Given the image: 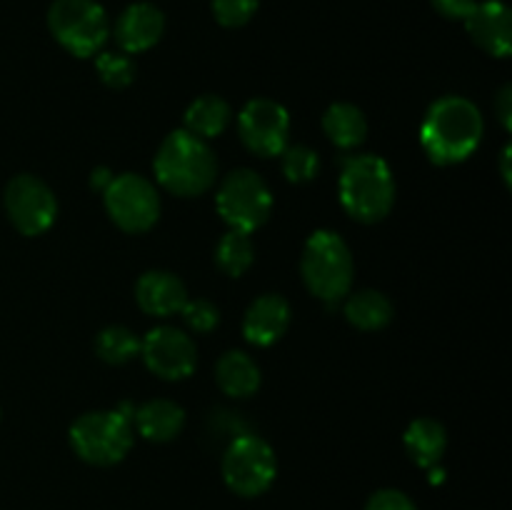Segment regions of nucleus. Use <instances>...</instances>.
I'll return each instance as SVG.
<instances>
[{
  "label": "nucleus",
  "mask_w": 512,
  "mask_h": 510,
  "mask_svg": "<svg viewBox=\"0 0 512 510\" xmlns=\"http://www.w3.org/2000/svg\"><path fill=\"white\" fill-rule=\"evenodd\" d=\"M215 380L230 398H248L260 388V368L243 350H230L215 365Z\"/></svg>",
  "instance_id": "nucleus-19"
},
{
  "label": "nucleus",
  "mask_w": 512,
  "mask_h": 510,
  "mask_svg": "<svg viewBox=\"0 0 512 510\" xmlns=\"http://www.w3.org/2000/svg\"><path fill=\"white\" fill-rule=\"evenodd\" d=\"M290 325V305L283 295L265 293L255 300L243 318V335L258 348L278 343Z\"/></svg>",
  "instance_id": "nucleus-15"
},
{
  "label": "nucleus",
  "mask_w": 512,
  "mask_h": 510,
  "mask_svg": "<svg viewBox=\"0 0 512 510\" xmlns=\"http://www.w3.org/2000/svg\"><path fill=\"white\" fill-rule=\"evenodd\" d=\"M403 443L415 465L433 470L438 468L440 458H443L445 448H448V433H445V428L438 420L418 418L408 425Z\"/></svg>",
  "instance_id": "nucleus-18"
},
{
  "label": "nucleus",
  "mask_w": 512,
  "mask_h": 510,
  "mask_svg": "<svg viewBox=\"0 0 512 510\" xmlns=\"http://www.w3.org/2000/svg\"><path fill=\"white\" fill-rule=\"evenodd\" d=\"M300 273L313 295L325 303H338L353 285V255L348 243L333 230H315L303 248Z\"/></svg>",
  "instance_id": "nucleus-4"
},
{
  "label": "nucleus",
  "mask_w": 512,
  "mask_h": 510,
  "mask_svg": "<svg viewBox=\"0 0 512 510\" xmlns=\"http://www.w3.org/2000/svg\"><path fill=\"white\" fill-rule=\"evenodd\" d=\"M155 180L180 198L203 195L218 178V160L210 145L188 130H173L155 155Z\"/></svg>",
  "instance_id": "nucleus-2"
},
{
  "label": "nucleus",
  "mask_w": 512,
  "mask_h": 510,
  "mask_svg": "<svg viewBox=\"0 0 512 510\" xmlns=\"http://www.w3.org/2000/svg\"><path fill=\"white\" fill-rule=\"evenodd\" d=\"M278 475V458L263 438L253 433L238 435L223 455V480L240 498H258Z\"/></svg>",
  "instance_id": "nucleus-8"
},
{
  "label": "nucleus",
  "mask_w": 512,
  "mask_h": 510,
  "mask_svg": "<svg viewBox=\"0 0 512 510\" xmlns=\"http://www.w3.org/2000/svg\"><path fill=\"white\" fill-rule=\"evenodd\" d=\"M165 30V15L153 3H133L115 20V43L128 55L150 50Z\"/></svg>",
  "instance_id": "nucleus-13"
},
{
  "label": "nucleus",
  "mask_w": 512,
  "mask_h": 510,
  "mask_svg": "<svg viewBox=\"0 0 512 510\" xmlns=\"http://www.w3.org/2000/svg\"><path fill=\"white\" fill-rule=\"evenodd\" d=\"M140 355H143L148 370L163 380H183L193 375L198 365V348L185 330L173 325H158L140 340Z\"/></svg>",
  "instance_id": "nucleus-12"
},
{
  "label": "nucleus",
  "mask_w": 512,
  "mask_h": 510,
  "mask_svg": "<svg viewBox=\"0 0 512 510\" xmlns=\"http://www.w3.org/2000/svg\"><path fill=\"white\" fill-rule=\"evenodd\" d=\"M135 428L140 430V435L153 443H168V440L178 438L180 430L185 425V413L178 403L173 400H148L145 405H140L133 415Z\"/></svg>",
  "instance_id": "nucleus-17"
},
{
  "label": "nucleus",
  "mask_w": 512,
  "mask_h": 510,
  "mask_svg": "<svg viewBox=\"0 0 512 510\" xmlns=\"http://www.w3.org/2000/svg\"><path fill=\"white\" fill-rule=\"evenodd\" d=\"M365 510H418V505L403 490L383 488L370 495L368 503H365Z\"/></svg>",
  "instance_id": "nucleus-29"
},
{
  "label": "nucleus",
  "mask_w": 512,
  "mask_h": 510,
  "mask_svg": "<svg viewBox=\"0 0 512 510\" xmlns=\"http://www.w3.org/2000/svg\"><path fill=\"white\" fill-rule=\"evenodd\" d=\"M345 318L360 330H380L393 320V303L380 290H360L345 300Z\"/></svg>",
  "instance_id": "nucleus-22"
},
{
  "label": "nucleus",
  "mask_w": 512,
  "mask_h": 510,
  "mask_svg": "<svg viewBox=\"0 0 512 510\" xmlns=\"http://www.w3.org/2000/svg\"><path fill=\"white\" fill-rule=\"evenodd\" d=\"M110 220L125 233H145L160 218V195L148 178L138 173L115 175L103 190Z\"/></svg>",
  "instance_id": "nucleus-9"
},
{
  "label": "nucleus",
  "mask_w": 512,
  "mask_h": 510,
  "mask_svg": "<svg viewBox=\"0 0 512 510\" xmlns=\"http://www.w3.org/2000/svg\"><path fill=\"white\" fill-rule=\"evenodd\" d=\"M215 205H218L220 218L230 225V230L253 233L270 218L273 193L255 170L238 168L225 175V180L220 183Z\"/></svg>",
  "instance_id": "nucleus-7"
},
{
  "label": "nucleus",
  "mask_w": 512,
  "mask_h": 510,
  "mask_svg": "<svg viewBox=\"0 0 512 510\" xmlns=\"http://www.w3.org/2000/svg\"><path fill=\"white\" fill-rule=\"evenodd\" d=\"M230 118L233 110L220 95H200L185 110V130L203 140L218 138L230 125Z\"/></svg>",
  "instance_id": "nucleus-21"
},
{
  "label": "nucleus",
  "mask_w": 512,
  "mask_h": 510,
  "mask_svg": "<svg viewBox=\"0 0 512 510\" xmlns=\"http://www.w3.org/2000/svg\"><path fill=\"white\" fill-rule=\"evenodd\" d=\"M258 13V0H213V15L223 28H240Z\"/></svg>",
  "instance_id": "nucleus-28"
},
{
  "label": "nucleus",
  "mask_w": 512,
  "mask_h": 510,
  "mask_svg": "<svg viewBox=\"0 0 512 510\" xmlns=\"http://www.w3.org/2000/svg\"><path fill=\"white\" fill-rule=\"evenodd\" d=\"M238 133L250 153L260 155V158L280 155L288 145L290 135L288 110L268 98L250 100L238 115Z\"/></svg>",
  "instance_id": "nucleus-11"
},
{
  "label": "nucleus",
  "mask_w": 512,
  "mask_h": 510,
  "mask_svg": "<svg viewBox=\"0 0 512 510\" xmlns=\"http://www.w3.org/2000/svg\"><path fill=\"white\" fill-rule=\"evenodd\" d=\"M340 205L360 223H378L395 203V178L378 155H355L345 163L338 183Z\"/></svg>",
  "instance_id": "nucleus-3"
},
{
  "label": "nucleus",
  "mask_w": 512,
  "mask_h": 510,
  "mask_svg": "<svg viewBox=\"0 0 512 510\" xmlns=\"http://www.w3.org/2000/svg\"><path fill=\"white\" fill-rule=\"evenodd\" d=\"M48 28L75 58H93L110 38L108 13L95 0H55L48 10Z\"/></svg>",
  "instance_id": "nucleus-6"
},
{
  "label": "nucleus",
  "mask_w": 512,
  "mask_h": 510,
  "mask_svg": "<svg viewBox=\"0 0 512 510\" xmlns=\"http://www.w3.org/2000/svg\"><path fill=\"white\" fill-rule=\"evenodd\" d=\"M135 300L148 315L168 318V315L183 310V305L188 303V290L175 273L150 270V273L140 275L138 285H135Z\"/></svg>",
  "instance_id": "nucleus-16"
},
{
  "label": "nucleus",
  "mask_w": 512,
  "mask_h": 510,
  "mask_svg": "<svg viewBox=\"0 0 512 510\" xmlns=\"http://www.w3.org/2000/svg\"><path fill=\"white\" fill-rule=\"evenodd\" d=\"M183 315L185 325H188L193 333H210V330L218 328L220 323V310L218 305H213L210 300L198 298V300H188L180 310Z\"/></svg>",
  "instance_id": "nucleus-27"
},
{
  "label": "nucleus",
  "mask_w": 512,
  "mask_h": 510,
  "mask_svg": "<svg viewBox=\"0 0 512 510\" xmlns=\"http://www.w3.org/2000/svg\"><path fill=\"white\" fill-rule=\"evenodd\" d=\"M483 115L478 105L460 95H445L428 108L420 143L433 163L455 165L468 160L483 140Z\"/></svg>",
  "instance_id": "nucleus-1"
},
{
  "label": "nucleus",
  "mask_w": 512,
  "mask_h": 510,
  "mask_svg": "<svg viewBox=\"0 0 512 510\" xmlns=\"http://www.w3.org/2000/svg\"><path fill=\"white\" fill-rule=\"evenodd\" d=\"M503 178L510 185V145L503 150Z\"/></svg>",
  "instance_id": "nucleus-33"
},
{
  "label": "nucleus",
  "mask_w": 512,
  "mask_h": 510,
  "mask_svg": "<svg viewBox=\"0 0 512 510\" xmlns=\"http://www.w3.org/2000/svg\"><path fill=\"white\" fill-rule=\"evenodd\" d=\"M5 213L23 235H40L55 223L58 200L48 183L35 175H15L5 188Z\"/></svg>",
  "instance_id": "nucleus-10"
},
{
  "label": "nucleus",
  "mask_w": 512,
  "mask_h": 510,
  "mask_svg": "<svg viewBox=\"0 0 512 510\" xmlns=\"http://www.w3.org/2000/svg\"><path fill=\"white\" fill-rule=\"evenodd\" d=\"M323 130L338 148H358L368 135V120L353 103H333L323 115Z\"/></svg>",
  "instance_id": "nucleus-20"
},
{
  "label": "nucleus",
  "mask_w": 512,
  "mask_h": 510,
  "mask_svg": "<svg viewBox=\"0 0 512 510\" xmlns=\"http://www.w3.org/2000/svg\"><path fill=\"white\" fill-rule=\"evenodd\" d=\"M470 38L495 58H508L512 50V20L508 5L500 0H485L465 20Z\"/></svg>",
  "instance_id": "nucleus-14"
},
{
  "label": "nucleus",
  "mask_w": 512,
  "mask_h": 510,
  "mask_svg": "<svg viewBox=\"0 0 512 510\" xmlns=\"http://www.w3.org/2000/svg\"><path fill=\"white\" fill-rule=\"evenodd\" d=\"M495 113H498V120L503 123L505 130L512 128V85H505L498 93V100H495Z\"/></svg>",
  "instance_id": "nucleus-31"
},
{
  "label": "nucleus",
  "mask_w": 512,
  "mask_h": 510,
  "mask_svg": "<svg viewBox=\"0 0 512 510\" xmlns=\"http://www.w3.org/2000/svg\"><path fill=\"white\" fill-rule=\"evenodd\" d=\"M110 180H113V173H110L108 168H98V170H95V173H93V178H90V183H93V188L105 190V188H108Z\"/></svg>",
  "instance_id": "nucleus-32"
},
{
  "label": "nucleus",
  "mask_w": 512,
  "mask_h": 510,
  "mask_svg": "<svg viewBox=\"0 0 512 510\" xmlns=\"http://www.w3.org/2000/svg\"><path fill=\"white\" fill-rule=\"evenodd\" d=\"M255 248L250 233H240V230H228L223 238L218 240L215 248V265L223 270L230 278H240L245 270L253 265Z\"/></svg>",
  "instance_id": "nucleus-23"
},
{
  "label": "nucleus",
  "mask_w": 512,
  "mask_h": 510,
  "mask_svg": "<svg viewBox=\"0 0 512 510\" xmlns=\"http://www.w3.org/2000/svg\"><path fill=\"white\" fill-rule=\"evenodd\" d=\"M283 173L290 183H308L320 173V158L308 145H285Z\"/></svg>",
  "instance_id": "nucleus-25"
},
{
  "label": "nucleus",
  "mask_w": 512,
  "mask_h": 510,
  "mask_svg": "<svg viewBox=\"0 0 512 510\" xmlns=\"http://www.w3.org/2000/svg\"><path fill=\"white\" fill-rule=\"evenodd\" d=\"M433 8L448 20H468L478 8V0H433Z\"/></svg>",
  "instance_id": "nucleus-30"
},
{
  "label": "nucleus",
  "mask_w": 512,
  "mask_h": 510,
  "mask_svg": "<svg viewBox=\"0 0 512 510\" xmlns=\"http://www.w3.org/2000/svg\"><path fill=\"white\" fill-rule=\"evenodd\" d=\"M95 353L105 363L123 365L140 353V340L125 325H110V328L100 330L95 338Z\"/></svg>",
  "instance_id": "nucleus-24"
},
{
  "label": "nucleus",
  "mask_w": 512,
  "mask_h": 510,
  "mask_svg": "<svg viewBox=\"0 0 512 510\" xmlns=\"http://www.w3.org/2000/svg\"><path fill=\"white\" fill-rule=\"evenodd\" d=\"M95 70L108 88H128L135 80V63L128 53H98Z\"/></svg>",
  "instance_id": "nucleus-26"
},
{
  "label": "nucleus",
  "mask_w": 512,
  "mask_h": 510,
  "mask_svg": "<svg viewBox=\"0 0 512 510\" xmlns=\"http://www.w3.org/2000/svg\"><path fill=\"white\" fill-rule=\"evenodd\" d=\"M70 445L80 460L108 468L133 448V423L120 410H93L70 425Z\"/></svg>",
  "instance_id": "nucleus-5"
}]
</instances>
